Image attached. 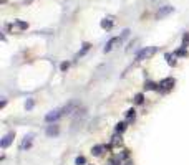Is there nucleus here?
Segmentation results:
<instances>
[{
    "label": "nucleus",
    "instance_id": "obj_1",
    "mask_svg": "<svg viewBox=\"0 0 189 165\" xmlns=\"http://www.w3.org/2000/svg\"><path fill=\"white\" fill-rule=\"evenodd\" d=\"M156 53V48L154 46H151V48H144V50H141L138 53V56H136V61H141V60H144V58H149L151 55H154Z\"/></svg>",
    "mask_w": 189,
    "mask_h": 165
},
{
    "label": "nucleus",
    "instance_id": "obj_2",
    "mask_svg": "<svg viewBox=\"0 0 189 165\" xmlns=\"http://www.w3.org/2000/svg\"><path fill=\"white\" fill-rule=\"evenodd\" d=\"M62 116H65V112H63V109H56V111H53V112H50V114L45 117V121L46 122H55V121H58Z\"/></svg>",
    "mask_w": 189,
    "mask_h": 165
},
{
    "label": "nucleus",
    "instance_id": "obj_3",
    "mask_svg": "<svg viewBox=\"0 0 189 165\" xmlns=\"http://www.w3.org/2000/svg\"><path fill=\"white\" fill-rule=\"evenodd\" d=\"M172 86H174V79L172 78H166V79H163V81L159 82V89L161 91H169Z\"/></svg>",
    "mask_w": 189,
    "mask_h": 165
},
{
    "label": "nucleus",
    "instance_id": "obj_4",
    "mask_svg": "<svg viewBox=\"0 0 189 165\" xmlns=\"http://www.w3.org/2000/svg\"><path fill=\"white\" fill-rule=\"evenodd\" d=\"M123 41V38L121 37H116V38H111V40L106 43V46H105V53H108V51H111V50L114 48V45H118V43H121Z\"/></svg>",
    "mask_w": 189,
    "mask_h": 165
},
{
    "label": "nucleus",
    "instance_id": "obj_5",
    "mask_svg": "<svg viewBox=\"0 0 189 165\" xmlns=\"http://www.w3.org/2000/svg\"><path fill=\"white\" fill-rule=\"evenodd\" d=\"M174 12V8L171 7V5H166V7H163V8H159V12H158V18H164V16H168L169 13H172Z\"/></svg>",
    "mask_w": 189,
    "mask_h": 165
},
{
    "label": "nucleus",
    "instance_id": "obj_6",
    "mask_svg": "<svg viewBox=\"0 0 189 165\" xmlns=\"http://www.w3.org/2000/svg\"><path fill=\"white\" fill-rule=\"evenodd\" d=\"M13 137H15V134H13V132H9V134H7V136L4 137V140H2V142H0V145H2V147H9L10 144H12V140H13Z\"/></svg>",
    "mask_w": 189,
    "mask_h": 165
},
{
    "label": "nucleus",
    "instance_id": "obj_7",
    "mask_svg": "<svg viewBox=\"0 0 189 165\" xmlns=\"http://www.w3.org/2000/svg\"><path fill=\"white\" fill-rule=\"evenodd\" d=\"M58 134V126H50V127L46 129V136H56Z\"/></svg>",
    "mask_w": 189,
    "mask_h": 165
},
{
    "label": "nucleus",
    "instance_id": "obj_8",
    "mask_svg": "<svg viewBox=\"0 0 189 165\" xmlns=\"http://www.w3.org/2000/svg\"><path fill=\"white\" fill-rule=\"evenodd\" d=\"M32 137H33V136L25 137V140H23V142H22V145H20L22 150H23V148H28V147H30V144H32V140H30V139H32Z\"/></svg>",
    "mask_w": 189,
    "mask_h": 165
},
{
    "label": "nucleus",
    "instance_id": "obj_9",
    "mask_svg": "<svg viewBox=\"0 0 189 165\" xmlns=\"http://www.w3.org/2000/svg\"><path fill=\"white\" fill-rule=\"evenodd\" d=\"M105 148H106L105 145H96V147H93V155H101Z\"/></svg>",
    "mask_w": 189,
    "mask_h": 165
},
{
    "label": "nucleus",
    "instance_id": "obj_10",
    "mask_svg": "<svg viewBox=\"0 0 189 165\" xmlns=\"http://www.w3.org/2000/svg\"><path fill=\"white\" fill-rule=\"evenodd\" d=\"M111 27H113V22H111V20H106V18H105V20H101V28L109 30Z\"/></svg>",
    "mask_w": 189,
    "mask_h": 165
},
{
    "label": "nucleus",
    "instance_id": "obj_11",
    "mask_svg": "<svg viewBox=\"0 0 189 165\" xmlns=\"http://www.w3.org/2000/svg\"><path fill=\"white\" fill-rule=\"evenodd\" d=\"M143 101H144V96L143 94H136L135 96V103L136 104H143Z\"/></svg>",
    "mask_w": 189,
    "mask_h": 165
},
{
    "label": "nucleus",
    "instance_id": "obj_12",
    "mask_svg": "<svg viewBox=\"0 0 189 165\" xmlns=\"http://www.w3.org/2000/svg\"><path fill=\"white\" fill-rule=\"evenodd\" d=\"M88 48H90V45H88V43H85V45H83V50H81L80 53H78V58H80V56H83V55L86 53V51H88Z\"/></svg>",
    "mask_w": 189,
    "mask_h": 165
},
{
    "label": "nucleus",
    "instance_id": "obj_13",
    "mask_svg": "<svg viewBox=\"0 0 189 165\" xmlns=\"http://www.w3.org/2000/svg\"><path fill=\"white\" fill-rule=\"evenodd\" d=\"M186 55H188V51H186V46L176 51V56H186Z\"/></svg>",
    "mask_w": 189,
    "mask_h": 165
},
{
    "label": "nucleus",
    "instance_id": "obj_14",
    "mask_svg": "<svg viewBox=\"0 0 189 165\" xmlns=\"http://www.w3.org/2000/svg\"><path fill=\"white\" fill-rule=\"evenodd\" d=\"M75 164L76 165H85V164H86V160H85V157H76Z\"/></svg>",
    "mask_w": 189,
    "mask_h": 165
},
{
    "label": "nucleus",
    "instance_id": "obj_15",
    "mask_svg": "<svg viewBox=\"0 0 189 165\" xmlns=\"http://www.w3.org/2000/svg\"><path fill=\"white\" fill-rule=\"evenodd\" d=\"M125 129H126V124H125V122H119V124L116 126V132H123Z\"/></svg>",
    "mask_w": 189,
    "mask_h": 165
},
{
    "label": "nucleus",
    "instance_id": "obj_16",
    "mask_svg": "<svg viewBox=\"0 0 189 165\" xmlns=\"http://www.w3.org/2000/svg\"><path fill=\"white\" fill-rule=\"evenodd\" d=\"M182 45L184 46L189 45V33H184V37H182Z\"/></svg>",
    "mask_w": 189,
    "mask_h": 165
},
{
    "label": "nucleus",
    "instance_id": "obj_17",
    "mask_svg": "<svg viewBox=\"0 0 189 165\" xmlns=\"http://www.w3.org/2000/svg\"><path fill=\"white\" fill-rule=\"evenodd\" d=\"M144 88H146V89H159L154 82H146V86H144Z\"/></svg>",
    "mask_w": 189,
    "mask_h": 165
},
{
    "label": "nucleus",
    "instance_id": "obj_18",
    "mask_svg": "<svg viewBox=\"0 0 189 165\" xmlns=\"http://www.w3.org/2000/svg\"><path fill=\"white\" fill-rule=\"evenodd\" d=\"M126 116H128V119H135V109H130V111L126 112Z\"/></svg>",
    "mask_w": 189,
    "mask_h": 165
},
{
    "label": "nucleus",
    "instance_id": "obj_19",
    "mask_svg": "<svg viewBox=\"0 0 189 165\" xmlns=\"http://www.w3.org/2000/svg\"><path fill=\"white\" fill-rule=\"evenodd\" d=\"M166 60H168V63H169V65H171V66H174V65H176V61H174V60H171V55H166Z\"/></svg>",
    "mask_w": 189,
    "mask_h": 165
},
{
    "label": "nucleus",
    "instance_id": "obj_20",
    "mask_svg": "<svg viewBox=\"0 0 189 165\" xmlns=\"http://www.w3.org/2000/svg\"><path fill=\"white\" fill-rule=\"evenodd\" d=\"M17 25H18V28H22V30H25L28 25L25 23V22H17Z\"/></svg>",
    "mask_w": 189,
    "mask_h": 165
},
{
    "label": "nucleus",
    "instance_id": "obj_21",
    "mask_svg": "<svg viewBox=\"0 0 189 165\" xmlns=\"http://www.w3.org/2000/svg\"><path fill=\"white\" fill-rule=\"evenodd\" d=\"M33 107V99H28V103H27V109H32Z\"/></svg>",
    "mask_w": 189,
    "mask_h": 165
},
{
    "label": "nucleus",
    "instance_id": "obj_22",
    "mask_svg": "<svg viewBox=\"0 0 189 165\" xmlns=\"http://www.w3.org/2000/svg\"><path fill=\"white\" fill-rule=\"evenodd\" d=\"M68 63H62V66H60V68H62V71H65V70H68Z\"/></svg>",
    "mask_w": 189,
    "mask_h": 165
},
{
    "label": "nucleus",
    "instance_id": "obj_23",
    "mask_svg": "<svg viewBox=\"0 0 189 165\" xmlns=\"http://www.w3.org/2000/svg\"><path fill=\"white\" fill-rule=\"evenodd\" d=\"M109 165H119V160H118V159H114V160L109 162Z\"/></svg>",
    "mask_w": 189,
    "mask_h": 165
}]
</instances>
